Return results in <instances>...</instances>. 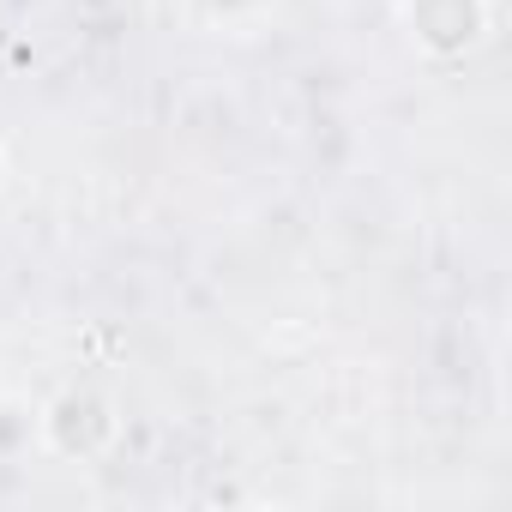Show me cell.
I'll return each mask as SVG.
<instances>
[{
	"label": "cell",
	"instance_id": "1",
	"mask_svg": "<svg viewBox=\"0 0 512 512\" xmlns=\"http://www.w3.org/2000/svg\"><path fill=\"white\" fill-rule=\"evenodd\" d=\"M260 7H266V0H205V13H211V19H223V25H247Z\"/></svg>",
	"mask_w": 512,
	"mask_h": 512
}]
</instances>
